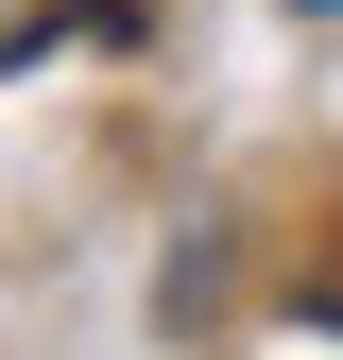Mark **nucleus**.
<instances>
[{
	"label": "nucleus",
	"mask_w": 343,
	"mask_h": 360,
	"mask_svg": "<svg viewBox=\"0 0 343 360\" xmlns=\"http://www.w3.org/2000/svg\"><path fill=\"white\" fill-rule=\"evenodd\" d=\"M309 18H343V0H309Z\"/></svg>",
	"instance_id": "obj_1"
}]
</instances>
